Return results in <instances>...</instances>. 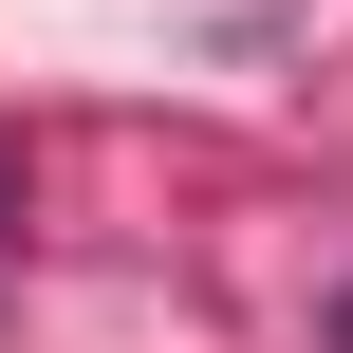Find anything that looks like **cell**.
I'll return each instance as SVG.
<instances>
[{
  "label": "cell",
  "mask_w": 353,
  "mask_h": 353,
  "mask_svg": "<svg viewBox=\"0 0 353 353\" xmlns=\"http://www.w3.org/2000/svg\"><path fill=\"white\" fill-rule=\"evenodd\" d=\"M0 223H19V168H0Z\"/></svg>",
  "instance_id": "obj_1"
}]
</instances>
